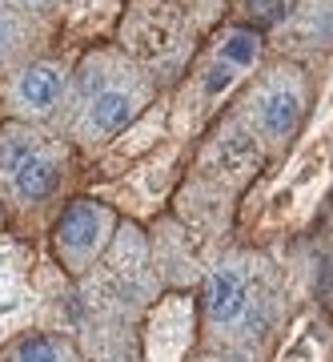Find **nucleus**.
<instances>
[{"label": "nucleus", "mask_w": 333, "mask_h": 362, "mask_svg": "<svg viewBox=\"0 0 333 362\" xmlns=\"http://www.w3.org/2000/svg\"><path fill=\"white\" fill-rule=\"evenodd\" d=\"M25 4H52V0H25Z\"/></svg>", "instance_id": "13"}, {"label": "nucleus", "mask_w": 333, "mask_h": 362, "mask_svg": "<svg viewBox=\"0 0 333 362\" xmlns=\"http://www.w3.org/2000/svg\"><path fill=\"white\" fill-rule=\"evenodd\" d=\"M109 226H113L109 209L101 202H89V197H77L61 214V221H56V254L64 258V266L73 274H80L101 254L104 238H109Z\"/></svg>", "instance_id": "1"}, {"label": "nucleus", "mask_w": 333, "mask_h": 362, "mask_svg": "<svg viewBox=\"0 0 333 362\" xmlns=\"http://www.w3.org/2000/svg\"><path fill=\"white\" fill-rule=\"evenodd\" d=\"M249 306V290H245V278L233 266H221V270L209 274L205 282V310L213 322H233L241 318V310Z\"/></svg>", "instance_id": "2"}, {"label": "nucleus", "mask_w": 333, "mask_h": 362, "mask_svg": "<svg viewBox=\"0 0 333 362\" xmlns=\"http://www.w3.org/2000/svg\"><path fill=\"white\" fill-rule=\"evenodd\" d=\"M61 358H64L61 342L49 334H25L13 346V362H61Z\"/></svg>", "instance_id": "8"}, {"label": "nucleus", "mask_w": 333, "mask_h": 362, "mask_svg": "<svg viewBox=\"0 0 333 362\" xmlns=\"http://www.w3.org/2000/svg\"><path fill=\"white\" fill-rule=\"evenodd\" d=\"M13 21H8V16H0V61H4V52L13 49Z\"/></svg>", "instance_id": "12"}, {"label": "nucleus", "mask_w": 333, "mask_h": 362, "mask_svg": "<svg viewBox=\"0 0 333 362\" xmlns=\"http://www.w3.org/2000/svg\"><path fill=\"white\" fill-rule=\"evenodd\" d=\"M257 52H261V45H257V37H249V33H233L229 37V45H225V65H253L257 61Z\"/></svg>", "instance_id": "10"}, {"label": "nucleus", "mask_w": 333, "mask_h": 362, "mask_svg": "<svg viewBox=\"0 0 333 362\" xmlns=\"http://www.w3.org/2000/svg\"><path fill=\"white\" fill-rule=\"evenodd\" d=\"M289 4H293V0H245L249 21H253L257 28H270V25H277V21H285Z\"/></svg>", "instance_id": "9"}, {"label": "nucleus", "mask_w": 333, "mask_h": 362, "mask_svg": "<svg viewBox=\"0 0 333 362\" xmlns=\"http://www.w3.org/2000/svg\"><path fill=\"white\" fill-rule=\"evenodd\" d=\"M229 81H233V65H225V61H221V65L213 69V77H209V93L225 89V85H229Z\"/></svg>", "instance_id": "11"}, {"label": "nucleus", "mask_w": 333, "mask_h": 362, "mask_svg": "<svg viewBox=\"0 0 333 362\" xmlns=\"http://www.w3.org/2000/svg\"><path fill=\"white\" fill-rule=\"evenodd\" d=\"M37 149H40V145H37V137H32V133L8 129L4 137H0V177H13L16 165H20L25 157H32Z\"/></svg>", "instance_id": "7"}, {"label": "nucleus", "mask_w": 333, "mask_h": 362, "mask_svg": "<svg viewBox=\"0 0 333 362\" xmlns=\"http://www.w3.org/2000/svg\"><path fill=\"white\" fill-rule=\"evenodd\" d=\"M297 117H301V93L293 85H270V89L261 93V101H257V121H261V129L270 133V137H289L297 125Z\"/></svg>", "instance_id": "3"}, {"label": "nucleus", "mask_w": 333, "mask_h": 362, "mask_svg": "<svg viewBox=\"0 0 333 362\" xmlns=\"http://www.w3.org/2000/svg\"><path fill=\"white\" fill-rule=\"evenodd\" d=\"M61 85H64L61 69L32 65L16 81V101L25 105V109H32V113H49L52 105H56V97H61Z\"/></svg>", "instance_id": "5"}, {"label": "nucleus", "mask_w": 333, "mask_h": 362, "mask_svg": "<svg viewBox=\"0 0 333 362\" xmlns=\"http://www.w3.org/2000/svg\"><path fill=\"white\" fill-rule=\"evenodd\" d=\"M56 177H61V169H56V161H52L49 153H32L25 157L20 165H16V173L8 177V185H13V197L16 202H25V206H37V202H44V197L56 189Z\"/></svg>", "instance_id": "4"}, {"label": "nucleus", "mask_w": 333, "mask_h": 362, "mask_svg": "<svg viewBox=\"0 0 333 362\" xmlns=\"http://www.w3.org/2000/svg\"><path fill=\"white\" fill-rule=\"evenodd\" d=\"M133 117V97L121 89H104L101 97H92L89 117H85V133L89 137H109Z\"/></svg>", "instance_id": "6"}]
</instances>
